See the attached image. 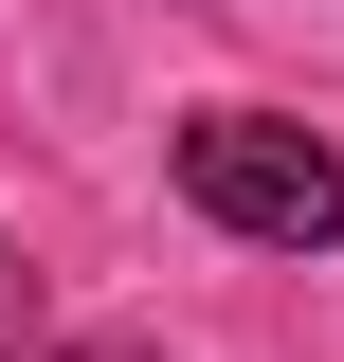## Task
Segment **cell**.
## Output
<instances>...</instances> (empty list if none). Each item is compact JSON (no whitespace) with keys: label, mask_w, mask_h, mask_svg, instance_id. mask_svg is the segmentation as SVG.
<instances>
[{"label":"cell","mask_w":344,"mask_h":362,"mask_svg":"<svg viewBox=\"0 0 344 362\" xmlns=\"http://www.w3.org/2000/svg\"><path fill=\"white\" fill-rule=\"evenodd\" d=\"M37 362H164V344H37Z\"/></svg>","instance_id":"3"},{"label":"cell","mask_w":344,"mask_h":362,"mask_svg":"<svg viewBox=\"0 0 344 362\" xmlns=\"http://www.w3.org/2000/svg\"><path fill=\"white\" fill-rule=\"evenodd\" d=\"M18 344H37V272L0 254V362H18Z\"/></svg>","instance_id":"2"},{"label":"cell","mask_w":344,"mask_h":362,"mask_svg":"<svg viewBox=\"0 0 344 362\" xmlns=\"http://www.w3.org/2000/svg\"><path fill=\"white\" fill-rule=\"evenodd\" d=\"M181 199L254 254H344V145L290 127V109H200L181 127Z\"/></svg>","instance_id":"1"}]
</instances>
